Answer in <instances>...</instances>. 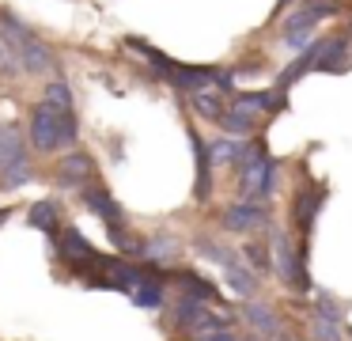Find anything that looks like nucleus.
I'll use <instances>...</instances> for the list:
<instances>
[{
  "label": "nucleus",
  "instance_id": "nucleus-25",
  "mask_svg": "<svg viewBox=\"0 0 352 341\" xmlns=\"http://www.w3.org/2000/svg\"><path fill=\"white\" fill-rule=\"evenodd\" d=\"M4 171V189H16V186H27V182L34 178V171H31V163H8V167H0Z\"/></svg>",
  "mask_w": 352,
  "mask_h": 341
},
{
  "label": "nucleus",
  "instance_id": "nucleus-24",
  "mask_svg": "<svg viewBox=\"0 0 352 341\" xmlns=\"http://www.w3.org/2000/svg\"><path fill=\"white\" fill-rule=\"evenodd\" d=\"M178 242L170 239V235H152V239H144V254L140 258H175Z\"/></svg>",
  "mask_w": 352,
  "mask_h": 341
},
{
  "label": "nucleus",
  "instance_id": "nucleus-13",
  "mask_svg": "<svg viewBox=\"0 0 352 341\" xmlns=\"http://www.w3.org/2000/svg\"><path fill=\"white\" fill-rule=\"evenodd\" d=\"M16 61H19V68H27V72H46V68L54 65L50 50L38 42V38H27V42L16 50Z\"/></svg>",
  "mask_w": 352,
  "mask_h": 341
},
{
  "label": "nucleus",
  "instance_id": "nucleus-27",
  "mask_svg": "<svg viewBox=\"0 0 352 341\" xmlns=\"http://www.w3.org/2000/svg\"><path fill=\"white\" fill-rule=\"evenodd\" d=\"M197 250H201V254H208L212 262H220V265H228V262H239V258L231 254L228 247H220V242H208V239H197Z\"/></svg>",
  "mask_w": 352,
  "mask_h": 341
},
{
  "label": "nucleus",
  "instance_id": "nucleus-28",
  "mask_svg": "<svg viewBox=\"0 0 352 341\" xmlns=\"http://www.w3.org/2000/svg\"><path fill=\"white\" fill-rule=\"evenodd\" d=\"M243 258H246V262H250L258 273H265L269 265H273V262H269V254H265V247H261V242H246V247H243Z\"/></svg>",
  "mask_w": 352,
  "mask_h": 341
},
{
  "label": "nucleus",
  "instance_id": "nucleus-6",
  "mask_svg": "<svg viewBox=\"0 0 352 341\" xmlns=\"http://www.w3.org/2000/svg\"><path fill=\"white\" fill-rule=\"evenodd\" d=\"M84 201H87V209H91L95 216H99L102 224L110 227V235H114V231H122V224H125V212H122V205H118V201H114V197H110L102 186H91V189H84Z\"/></svg>",
  "mask_w": 352,
  "mask_h": 341
},
{
  "label": "nucleus",
  "instance_id": "nucleus-31",
  "mask_svg": "<svg viewBox=\"0 0 352 341\" xmlns=\"http://www.w3.org/2000/svg\"><path fill=\"white\" fill-rule=\"evenodd\" d=\"M12 216V209H8V205H4V209H0V224H4V220H8Z\"/></svg>",
  "mask_w": 352,
  "mask_h": 341
},
{
  "label": "nucleus",
  "instance_id": "nucleus-32",
  "mask_svg": "<svg viewBox=\"0 0 352 341\" xmlns=\"http://www.w3.org/2000/svg\"><path fill=\"white\" fill-rule=\"evenodd\" d=\"M235 341H239V338H235Z\"/></svg>",
  "mask_w": 352,
  "mask_h": 341
},
{
  "label": "nucleus",
  "instance_id": "nucleus-4",
  "mask_svg": "<svg viewBox=\"0 0 352 341\" xmlns=\"http://www.w3.org/2000/svg\"><path fill=\"white\" fill-rule=\"evenodd\" d=\"M269 224V209L261 197H250V201H235L228 212H223V227L228 231H258V227Z\"/></svg>",
  "mask_w": 352,
  "mask_h": 341
},
{
  "label": "nucleus",
  "instance_id": "nucleus-9",
  "mask_svg": "<svg viewBox=\"0 0 352 341\" xmlns=\"http://www.w3.org/2000/svg\"><path fill=\"white\" fill-rule=\"evenodd\" d=\"M190 148L197 156V201H208V194H212V159H208V148L197 136V129H190Z\"/></svg>",
  "mask_w": 352,
  "mask_h": 341
},
{
  "label": "nucleus",
  "instance_id": "nucleus-8",
  "mask_svg": "<svg viewBox=\"0 0 352 341\" xmlns=\"http://www.w3.org/2000/svg\"><path fill=\"white\" fill-rule=\"evenodd\" d=\"M349 68V42L341 34L322 38V50L314 57V72H344Z\"/></svg>",
  "mask_w": 352,
  "mask_h": 341
},
{
  "label": "nucleus",
  "instance_id": "nucleus-18",
  "mask_svg": "<svg viewBox=\"0 0 352 341\" xmlns=\"http://www.w3.org/2000/svg\"><path fill=\"white\" fill-rule=\"evenodd\" d=\"M220 129H228V136H250L254 133V118L231 106V110L220 114Z\"/></svg>",
  "mask_w": 352,
  "mask_h": 341
},
{
  "label": "nucleus",
  "instance_id": "nucleus-30",
  "mask_svg": "<svg viewBox=\"0 0 352 341\" xmlns=\"http://www.w3.org/2000/svg\"><path fill=\"white\" fill-rule=\"evenodd\" d=\"M314 315H318V318H329V322H341V307H337L329 296H318V303H314Z\"/></svg>",
  "mask_w": 352,
  "mask_h": 341
},
{
  "label": "nucleus",
  "instance_id": "nucleus-1",
  "mask_svg": "<svg viewBox=\"0 0 352 341\" xmlns=\"http://www.w3.org/2000/svg\"><path fill=\"white\" fill-rule=\"evenodd\" d=\"M239 159H243V174H239V186H243V194L261 197V201H265V197L276 189L280 163L269 156L265 141H254V148H243V156H239Z\"/></svg>",
  "mask_w": 352,
  "mask_h": 341
},
{
  "label": "nucleus",
  "instance_id": "nucleus-26",
  "mask_svg": "<svg viewBox=\"0 0 352 341\" xmlns=\"http://www.w3.org/2000/svg\"><path fill=\"white\" fill-rule=\"evenodd\" d=\"M46 103L57 106V110H69L72 106V87L65 80H50L46 83Z\"/></svg>",
  "mask_w": 352,
  "mask_h": 341
},
{
  "label": "nucleus",
  "instance_id": "nucleus-3",
  "mask_svg": "<svg viewBox=\"0 0 352 341\" xmlns=\"http://www.w3.org/2000/svg\"><path fill=\"white\" fill-rule=\"evenodd\" d=\"M31 148L42 152V156L61 148V136H57V106H50L46 99L31 110Z\"/></svg>",
  "mask_w": 352,
  "mask_h": 341
},
{
  "label": "nucleus",
  "instance_id": "nucleus-7",
  "mask_svg": "<svg viewBox=\"0 0 352 341\" xmlns=\"http://www.w3.org/2000/svg\"><path fill=\"white\" fill-rule=\"evenodd\" d=\"M235 110L250 114V118H258V114H280L284 95H280V87L276 91H243V95H235Z\"/></svg>",
  "mask_w": 352,
  "mask_h": 341
},
{
  "label": "nucleus",
  "instance_id": "nucleus-10",
  "mask_svg": "<svg viewBox=\"0 0 352 341\" xmlns=\"http://www.w3.org/2000/svg\"><path fill=\"white\" fill-rule=\"evenodd\" d=\"M133 303H137V307H144V311H160L163 303H167V288L160 285V277H152V273H148V277H140L137 285H133Z\"/></svg>",
  "mask_w": 352,
  "mask_h": 341
},
{
  "label": "nucleus",
  "instance_id": "nucleus-12",
  "mask_svg": "<svg viewBox=\"0 0 352 341\" xmlns=\"http://www.w3.org/2000/svg\"><path fill=\"white\" fill-rule=\"evenodd\" d=\"M57 174H61L65 186H80V182H87L95 174V163H91V156H84V152H72V156L61 159Z\"/></svg>",
  "mask_w": 352,
  "mask_h": 341
},
{
  "label": "nucleus",
  "instance_id": "nucleus-20",
  "mask_svg": "<svg viewBox=\"0 0 352 341\" xmlns=\"http://www.w3.org/2000/svg\"><path fill=\"white\" fill-rule=\"evenodd\" d=\"M31 224L38 227V231L54 235V231H57V205H54V201H38V205H31Z\"/></svg>",
  "mask_w": 352,
  "mask_h": 341
},
{
  "label": "nucleus",
  "instance_id": "nucleus-21",
  "mask_svg": "<svg viewBox=\"0 0 352 341\" xmlns=\"http://www.w3.org/2000/svg\"><path fill=\"white\" fill-rule=\"evenodd\" d=\"M193 110H197L201 118H208V121H220V114L228 110V106H223V99H220V95H208V91H193Z\"/></svg>",
  "mask_w": 352,
  "mask_h": 341
},
{
  "label": "nucleus",
  "instance_id": "nucleus-16",
  "mask_svg": "<svg viewBox=\"0 0 352 341\" xmlns=\"http://www.w3.org/2000/svg\"><path fill=\"white\" fill-rule=\"evenodd\" d=\"M322 189L318 194H299V205H296V224H299V231L303 235H311V224H314V216H318V209H322Z\"/></svg>",
  "mask_w": 352,
  "mask_h": 341
},
{
  "label": "nucleus",
  "instance_id": "nucleus-23",
  "mask_svg": "<svg viewBox=\"0 0 352 341\" xmlns=\"http://www.w3.org/2000/svg\"><path fill=\"white\" fill-rule=\"evenodd\" d=\"M76 133H80V121L76 114L69 110H57V136H61V148H69V144H76Z\"/></svg>",
  "mask_w": 352,
  "mask_h": 341
},
{
  "label": "nucleus",
  "instance_id": "nucleus-5",
  "mask_svg": "<svg viewBox=\"0 0 352 341\" xmlns=\"http://www.w3.org/2000/svg\"><path fill=\"white\" fill-rule=\"evenodd\" d=\"M163 80L170 83V87H178V91H205L208 83L216 80V68H208V65H170L167 72H163Z\"/></svg>",
  "mask_w": 352,
  "mask_h": 341
},
{
  "label": "nucleus",
  "instance_id": "nucleus-17",
  "mask_svg": "<svg viewBox=\"0 0 352 341\" xmlns=\"http://www.w3.org/2000/svg\"><path fill=\"white\" fill-rule=\"evenodd\" d=\"M201 315H205V300H197V296H182L178 307H175V330H190Z\"/></svg>",
  "mask_w": 352,
  "mask_h": 341
},
{
  "label": "nucleus",
  "instance_id": "nucleus-22",
  "mask_svg": "<svg viewBox=\"0 0 352 341\" xmlns=\"http://www.w3.org/2000/svg\"><path fill=\"white\" fill-rule=\"evenodd\" d=\"M178 280H182V288H186V292H193V296H197V300H205V303H212L216 300V288L212 285H208V280L205 277H201V273H178Z\"/></svg>",
  "mask_w": 352,
  "mask_h": 341
},
{
  "label": "nucleus",
  "instance_id": "nucleus-19",
  "mask_svg": "<svg viewBox=\"0 0 352 341\" xmlns=\"http://www.w3.org/2000/svg\"><path fill=\"white\" fill-rule=\"evenodd\" d=\"M246 318H250V326H258L261 333H276V330H280V326H276V315L265 307V303H258V300L246 303Z\"/></svg>",
  "mask_w": 352,
  "mask_h": 341
},
{
  "label": "nucleus",
  "instance_id": "nucleus-2",
  "mask_svg": "<svg viewBox=\"0 0 352 341\" xmlns=\"http://www.w3.org/2000/svg\"><path fill=\"white\" fill-rule=\"evenodd\" d=\"M273 265L280 273L284 285H296V288H311V277H307V247H292L288 231H273Z\"/></svg>",
  "mask_w": 352,
  "mask_h": 341
},
{
  "label": "nucleus",
  "instance_id": "nucleus-14",
  "mask_svg": "<svg viewBox=\"0 0 352 341\" xmlns=\"http://www.w3.org/2000/svg\"><path fill=\"white\" fill-rule=\"evenodd\" d=\"M205 148H208V159H212L216 167H228V163H235V159L243 156L246 144L239 141V136H216V141L205 144Z\"/></svg>",
  "mask_w": 352,
  "mask_h": 341
},
{
  "label": "nucleus",
  "instance_id": "nucleus-29",
  "mask_svg": "<svg viewBox=\"0 0 352 341\" xmlns=\"http://www.w3.org/2000/svg\"><path fill=\"white\" fill-rule=\"evenodd\" d=\"M311 330L318 333L322 341H341V322H329V318H311Z\"/></svg>",
  "mask_w": 352,
  "mask_h": 341
},
{
  "label": "nucleus",
  "instance_id": "nucleus-11",
  "mask_svg": "<svg viewBox=\"0 0 352 341\" xmlns=\"http://www.w3.org/2000/svg\"><path fill=\"white\" fill-rule=\"evenodd\" d=\"M314 23H318V19H314L307 8H299L296 15H288V23H284V45H292V50H303V45L311 42Z\"/></svg>",
  "mask_w": 352,
  "mask_h": 341
},
{
  "label": "nucleus",
  "instance_id": "nucleus-15",
  "mask_svg": "<svg viewBox=\"0 0 352 341\" xmlns=\"http://www.w3.org/2000/svg\"><path fill=\"white\" fill-rule=\"evenodd\" d=\"M223 277H228L231 288H235V296H246V300H250V296L258 292V277L250 273V265L228 262V265H223Z\"/></svg>",
  "mask_w": 352,
  "mask_h": 341
}]
</instances>
